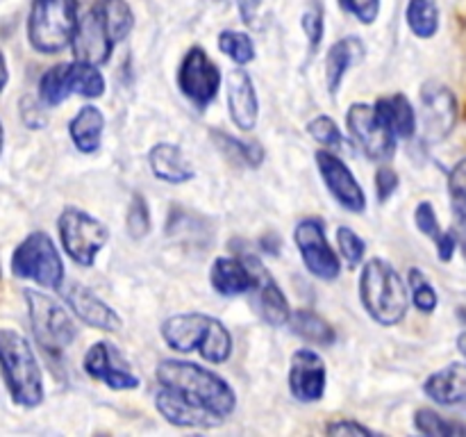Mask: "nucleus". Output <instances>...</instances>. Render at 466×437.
<instances>
[{
  "label": "nucleus",
  "instance_id": "obj_16",
  "mask_svg": "<svg viewBox=\"0 0 466 437\" xmlns=\"http://www.w3.org/2000/svg\"><path fill=\"white\" fill-rule=\"evenodd\" d=\"M85 371L96 381H103L112 390H137L139 378L130 371L118 349L109 341H96L85 355Z\"/></svg>",
  "mask_w": 466,
  "mask_h": 437
},
{
  "label": "nucleus",
  "instance_id": "obj_33",
  "mask_svg": "<svg viewBox=\"0 0 466 437\" xmlns=\"http://www.w3.org/2000/svg\"><path fill=\"white\" fill-rule=\"evenodd\" d=\"M218 48L223 55L232 59L235 64L244 66V64L253 62L255 57V46L246 32H235V30H223L218 36Z\"/></svg>",
  "mask_w": 466,
  "mask_h": 437
},
{
  "label": "nucleus",
  "instance_id": "obj_37",
  "mask_svg": "<svg viewBox=\"0 0 466 437\" xmlns=\"http://www.w3.org/2000/svg\"><path fill=\"white\" fill-rule=\"evenodd\" d=\"M308 132L319 141V144L326 146V148H344L346 146V139L344 135H341L339 126H337L330 117H317L314 121H309Z\"/></svg>",
  "mask_w": 466,
  "mask_h": 437
},
{
  "label": "nucleus",
  "instance_id": "obj_42",
  "mask_svg": "<svg viewBox=\"0 0 466 437\" xmlns=\"http://www.w3.org/2000/svg\"><path fill=\"white\" fill-rule=\"evenodd\" d=\"M399 189V173L391 167H380L376 171V194L380 203L390 200L394 191Z\"/></svg>",
  "mask_w": 466,
  "mask_h": 437
},
{
  "label": "nucleus",
  "instance_id": "obj_28",
  "mask_svg": "<svg viewBox=\"0 0 466 437\" xmlns=\"http://www.w3.org/2000/svg\"><path fill=\"white\" fill-rule=\"evenodd\" d=\"M289 326L296 335L303 337L309 344L332 346L337 340L335 328L326 319L319 317L317 312H312V310H294L289 317Z\"/></svg>",
  "mask_w": 466,
  "mask_h": 437
},
{
  "label": "nucleus",
  "instance_id": "obj_1",
  "mask_svg": "<svg viewBox=\"0 0 466 437\" xmlns=\"http://www.w3.org/2000/svg\"><path fill=\"white\" fill-rule=\"evenodd\" d=\"M159 385L176 391L182 399L209 410L217 417L226 419L237 405L235 390L223 381L218 373L200 367V364L185 362V360H162L155 369Z\"/></svg>",
  "mask_w": 466,
  "mask_h": 437
},
{
  "label": "nucleus",
  "instance_id": "obj_8",
  "mask_svg": "<svg viewBox=\"0 0 466 437\" xmlns=\"http://www.w3.org/2000/svg\"><path fill=\"white\" fill-rule=\"evenodd\" d=\"M105 91V80L100 76L98 66L89 62L57 64L50 71L44 73L39 82V96L46 105H59L71 94L86 96V98H98Z\"/></svg>",
  "mask_w": 466,
  "mask_h": 437
},
{
  "label": "nucleus",
  "instance_id": "obj_24",
  "mask_svg": "<svg viewBox=\"0 0 466 437\" xmlns=\"http://www.w3.org/2000/svg\"><path fill=\"white\" fill-rule=\"evenodd\" d=\"M148 162L155 178L171 182V185H182V182H189L196 176L191 162L185 158L180 146L176 144H157L150 150Z\"/></svg>",
  "mask_w": 466,
  "mask_h": 437
},
{
  "label": "nucleus",
  "instance_id": "obj_39",
  "mask_svg": "<svg viewBox=\"0 0 466 437\" xmlns=\"http://www.w3.org/2000/svg\"><path fill=\"white\" fill-rule=\"evenodd\" d=\"M339 7L353 14L364 25H371L380 14V0H339Z\"/></svg>",
  "mask_w": 466,
  "mask_h": 437
},
{
  "label": "nucleus",
  "instance_id": "obj_5",
  "mask_svg": "<svg viewBox=\"0 0 466 437\" xmlns=\"http://www.w3.org/2000/svg\"><path fill=\"white\" fill-rule=\"evenodd\" d=\"M77 23V0H35L27 36L35 50L53 55L73 44Z\"/></svg>",
  "mask_w": 466,
  "mask_h": 437
},
{
  "label": "nucleus",
  "instance_id": "obj_4",
  "mask_svg": "<svg viewBox=\"0 0 466 437\" xmlns=\"http://www.w3.org/2000/svg\"><path fill=\"white\" fill-rule=\"evenodd\" d=\"M0 369L9 394L18 405L36 408L44 401V381L32 346L16 330H0Z\"/></svg>",
  "mask_w": 466,
  "mask_h": 437
},
{
  "label": "nucleus",
  "instance_id": "obj_2",
  "mask_svg": "<svg viewBox=\"0 0 466 437\" xmlns=\"http://www.w3.org/2000/svg\"><path fill=\"white\" fill-rule=\"evenodd\" d=\"M162 337L173 351L191 353L200 351L208 362L221 364L232 353V335L218 319L203 312H185L168 317L162 326Z\"/></svg>",
  "mask_w": 466,
  "mask_h": 437
},
{
  "label": "nucleus",
  "instance_id": "obj_49",
  "mask_svg": "<svg viewBox=\"0 0 466 437\" xmlns=\"http://www.w3.org/2000/svg\"><path fill=\"white\" fill-rule=\"evenodd\" d=\"M0 148H3V127H0Z\"/></svg>",
  "mask_w": 466,
  "mask_h": 437
},
{
  "label": "nucleus",
  "instance_id": "obj_46",
  "mask_svg": "<svg viewBox=\"0 0 466 437\" xmlns=\"http://www.w3.org/2000/svg\"><path fill=\"white\" fill-rule=\"evenodd\" d=\"M5 82H7V64H5L3 53H0V91H3Z\"/></svg>",
  "mask_w": 466,
  "mask_h": 437
},
{
  "label": "nucleus",
  "instance_id": "obj_17",
  "mask_svg": "<svg viewBox=\"0 0 466 437\" xmlns=\"http://www.w3.org/2000/svg\"><path fill=\"white\" fill-rule=\"evenodd\" d=\"M326 364L321 355L314 353L312 349H299L291 358L289 367V390L294 399L303 403H314L321 401L326 394Z\"/></svg>",
  "mask_w": 466,
  "mask_h": 437
},
{
  "label": "nucleus",
  "instance_id": "obj_23",
  "mask_svg": "<svg viewBox=\"0 0 466 437\" xmlns=\"http://www.w3.org/2000/svg\"><path fill=\"white\" fill-rule=\"evenodd\" d=\"M209 280L221 296H239L255 290V276L250 267L244 259L235 258H218L212 264Z\"/></svg>",
  "mask_w": 466,
  "mask_h": 437
},
{
  "label": "nucleus",
  "instance_id": "obj_30",
  "mask_svg": "<svg viewBox=\"0 0 466 437\" xmlns=\"http://www.w3.org/2000/svg\"><path fill=\"white\" fill-rule=\"evenodd\" d=\"M414 426L421 435L428 437H462L466 435V426L453 419L441 417L440 412L431 408H421L414 414Z\"/></svg>",
  "mask_w": 466,
  "mask_h": 437
},
{
  "label": "nucleus",
  "instance_id": "obj_36",
  "mask_svg": "<svg viewBox=\"0 0 466 437\" xmlns=\"http://www.w3.org/2000/svg\"><path fill=\"white\" fill-rule=\"evenodd\" d=\"M451 208L458 218L460 230H466V159L451 173Z\"/></svg>",
  "mask_w": 466,
  "mask_h": 437
},
{
  "label": "nucleus",
  "instance_id": "obj_3",
  "mask_svg": "<svg viewBox=\"0 0 466 437\" xmlns=\"http://www.w3.org/2000/svg\"><path fill=\"white\" fill-rule=\"evenodd\" d=\"M360 299L364 310L380 326H396L408 312V291L403 280L385 259H371L364 264L360 276Z\"/></svg>",
  "mask_w": 466,
  "mask_h": 437
},
{
  "label": "nucleus",
  "instance_id": "obj_15",
  "mask_svg": "<svg viewBox=\"0 0 466 437\" xmlns=\"http://www.w3.org/2000/svg\"><path fill=\"white\" fill-rule=\"evenodd\" d=\"M317 167L321 171L323 180H326L328 189L335 196L337 203L341 208H346L349 212H364L367 209V196L364 189L360 187V182L355 180L353 171L341 162L337 155H332L330 150H319L317 153Z\"/></svg>",
  "mask_w": 466,
  "mask_h": 437
},
{
  "label": "nucleus",
  "instance_id": "obj_41",
  "mask_svg": "<svg viewBox=\"0 0 466 437\" xmlns=\"http://www.w3.org/2000/svg\"><path fill=\"white\" fill-rule=\"evenodd\" d=\"M323 12L319 5H312V7L308 9V12L303 14V30L305 35H308L309 44H312V48H317L319 44H321V36H323Z\"/></svg>",
  "mask_w": 466,
  "mask_h": 437
},
{
  "label": "nucleus",
  "instance_id": "obj_45",
  "mask_svg": "<svg viewBox=\"0 0 466 437\" xmlns=\"http://www.w3.org/2000/svg\"><path fill=\"white\" fill-rule=\"evenodd\" d=\"M259 3H262V0H237V5H239L241 18H244V21L248 23V25H253L255 9L259 7Z\"/></svg>",
  "mask_w": 466,
  "mask_h": 437
},
{
  "label": "nucleus",
  "instance_id": "obj_47",
  "mask_svg": "<svg viewBox=\"0 0 466 437\" xmlns=\"http://www.w3.org/2000/svg\"><path fill=\"white\" fill-rule=\"evenodd\" d=\"M458 349H460V353H462L464 360H466V330L460 332V337H458Z\"/></svg>",
  "mask_w": 466,
  "mask_h": 437
},
{
  "label": "nucleus",
  "instance_id": "obj_18",
  "mask_svg": "<svg viewBox=\"0 0 466 437\" xmlns=\"http://www.w3.org/2000/svg\"><path fill=\"white\" fill-rule=\"evenodd\" d=\"M244 262L248 264L250 271H253L255 276V290L259 291L258 299H259V312H262V317L267 319L268 323H273V326H285V323H289V317H291L289 303H287L285 291L280 290L276 278L267 271V267H264L255 255H246Z\"/></svg>",
  "mask_w": 466,
  "mask_h": 437
},
{
  "label": "nucleus",
  "instance_id": "obj_32",
  "mask_svg": "<svg viewBox=\"0 0 466 437\" xmlns=\"http://www.w3.org/2000/svg\"><path fill=\"white\" fill-rule=\"evenodd\" d=\"M100 9H103L107 25L112 30L114 39L123 41L132 32L135 25V14H132L130 5L126 0H98Z\"/></svg>",
  "mask_w": 466,
  "mask_h": 437
},
{
  "label": "nucleus",
  "instance_id": "obj_40",
  "mask_svg": "<svg viewBox=\"0 0 466 437\" xmlns=\"http://www.w3.org/2000/svg\"><path fill=\"white\" fill-rule=\"evenodd\" d=\"M414 218H417V228L423 232L426 237H431L432 241L437 244V239H440L441 235H444V230L440 228V221H437V212L435 208H432L428 200H423V203H419L417 212H414Z\"/></svg>",
  "mask_w": 466,
  "mask_h": 437
},
{
  "label": "nucleus",
  "instance_id": "obj_14",
  "mask_svg": "<svg viewBox=\"0 0 466 437\" xmlns=\"http://www.w3.org/2000/svg\"><path fill=\"white\" fill-rule=\"evenodd\" d=\"M118 41L114 39L112 30H109L103 9L96 3L86 12V16L80 18V23H77L76 36H73L71 44L76 59L100 66V64H105L112 57V50Z\"/></svg>",
  "mask_w": 466,
  "mask_h": 437
},
{
  "label": "nucleus",
  "instance_id": "obj_27",
  "mask_svg": "<svg viewBox=\"0 0 466 437\" xmlns=\"http://www.w3.org/2000/svg\"><path fill=\"white\" fill-rule=\"evenodd\" d=\"M103 127H105V117L98 107L94 105H86L80 112L73 117L68 132H71V139L76 144V148L80 153H96L103 139Z\"/></svg>",
  "mask_w": 466,
  "mask_h": 437
},
{
  "label": "nucleus",
  "instance_id": "obj_29",
  "mask_svg": "<svg viewBox=\"0 0 466 437\" xmlns=\"http://www.w3.org/2000/svg\"><path fill=\"white\" fill-rule=\"evenodd\" d=\"M405 18L412 35L419 39H431L440 30V5L437 0H410Z\"/></svg>",
  "mask_w": 466,
  "mask_h": 437
},
{
  "label": "nucleus",
  "instance_id": "obj_31",
  "mask_svg": "<svg viewBox=\"0 0 466 437\" xmlns=\"http://www.w3.org/2000/svg\"><path fill=\"white\" fill-rule=\"evenodd\" d=\"M212 139L217 141L218 148L235 162L246 164V167H259L264 159V150L259 144H246V141L235 139V137L226 135V132H212Z\"/></svg>",
  "mask_w": 466,
  "mask_h": 437
},
{
  "label": "nucleus",
  "instance_id": "obj_10",
  "mask_svg": "<svg viewBox=\"0 0 466 437\" xmlns=\"http://www.w3.org/2000/svg\"><path fill=\"white\" fill-rule=\"evenodd\" d=\"M346 123H349L350 135L355 137L360 148L367 153V158L376 159V162H387L394 155L396 137L378 117L376 105H350L349 114H346Z\"/></svg>",
  "mask_w": 466,
  "mask_h": 437
},
{
  "label": "nucleus",
  "instance_id": "obj_35",
  "mask_svg": "<svg viewBox=\"0 0 466 437\" xmlns=\"http://www.w3.org/2000/svg\"><path fill=\"white\" fill-rule=\"evenodd\" d=\"M126 228L132 239H141V237H146L150 232V209L141 194L132 196L130 208H127Z\"/></svg>",
  "mask_w": 466,
  "mask_h": 437
},
{
  "label": "nucleus",
  "instance_id": "obj_9",
  "mask_svg": "<svg viewBox=\"0 0 466 437\" xmlns=\"http://www.w3.org/2000/svg\"><path fill=\"white\" fill-rule=\"evenodd\" d=\"M59 235H62L64 250L80 267H91L98 250L107 244L109 230L103 221L77 208H66L59 217Z\"/></svg>",
  "mask_w": 466,
  "mask_h": 437
},
{
  "label": "nucleus",
  "instance_id": "obj_21",
  "mask_svg": "<svg viewBox=\"0 0 466 437\" xmlns=\"http://www.w3.org/2000/svg\"><path fill=\"white\" fill-rule=\"evenodd\" d=\"M228 105H230V118L239 130H253L258 126V94L250 76L241 68L228 76Z\"/></svg>",
  "mask_w": 466,
  "mask_h": 437
},
{
  "label": "nucleus",
  "instance_id": "obj_48",
  "mask_svg": "<svg viewBox=\"0 0 466 437\" xmlns=\"http://www.w3.org/2000/svg\"><path fill=\"white\" fill-rule=\"evenodd\" d=\"M462 250H464V255H466V230H462Z\"/></svg>",
  "mask_w": 466,
  "mask_h": 437
},
{
  "label": "nucleus",
  "instance_id": "obj_7",
  "mask_svg": "<svg viewBox=\"0 0 466 437\" xmlns=\"http://www.w3.org/2000/svg\"><path fill=\"white\" fill-rule=\"evenodd\" d=\"M25 300L27 308H30V323L36 341L53 355L66 351V346H71V341L77 335L71 314L57 300L41 294V291L25 290Z\"/></svg>",
  "mask_w": 466,
  "mask_h": 437
},
{
  "label": "nucleus",
  "instance_id": "obj_25",
  "mask_svg": "<svg viewBox=\"0 0 466 437\" xmlns=\"http://www.w3.org/2000/svg\"><path fill=\"white\" fill-rule=\"evenodd\" d=\"M378 117L394 132L396 139H408L417 132V112L403 94L387 96L376 103Z\"/></svg>",
  "mask_w": 466,
  "mask_h": 437
},
{
  "label": "nucleus",
  "instance_id": "obj_44",
  "mask_svg": "<svg viewBox=\"0 0 466 437\" xmlns=\"http://www.w3.org/2000/svg\"><path fill=\"white\" fill-rule=\"evenodd\" d=\"M455 246H458V237L453 230H444V235L437 239V250H440L441 262H449L455 253Z\"/></svg>",
  "mask_w": 466,
  "mask_h": 437
},
{
  "label": "nucleus",
  "instance_id": "obj_11",
  "mask_svg": "<svg viewBox=\"0 0 466 437\" xmlns=\"http://www.w3.org/2000/svg\"><path fill=\"white\" fill-rule=\"evenodd\" d=\"M296 246H299L303 262L312 276L321 280H335L341 271V262L332 246L326 239V226L321 218L309 217L296 226Z\"/></svg>",
  "mask_w": 466,
  "mask_h": 437
},
{
  "label": "nucleus",
  "instance_id": "obj_22",
  "mask_svg": "<svg viewBox=\"0 0 466 437\" xmlns=\"http://www.w3.org/2000/svg\"><path fill=\"white\" fill-rule=\"evenodd\" d=\"M423 391L444 408L466 410V364L453 362L428 376Z\"/></svg>",
  "mask_w": 466,
  "mask_h": 437
},
{
  "label": "nucleus",
  "instance_id": "obj_38",
  "mask_svg": "<svg viewBox=\"0 0 466 437\" xmlns=\"http://www.w3.org/2000/svg\"><path fill=\"white\" fill-rule=\"evenodd\" d=\"M337 241H339L341 255H344V259L349 262V267H360L364 259V253H367V244H364L362 237L355 230H350V228L341 226L339 230H337Z\"/></svg>",
  "mask_w": 466,
  "mask_h": 437
},
{
  "label": "nucleus",
  "instance_id": "obj_26",
  "mask_svg": "<svg viewBox=\"0 0 466 437\" xmlns=\"http://www.w3.org/2000/svg\"><path fill=\"white\" fill-rule=\"evenodd\" d=\"M364 55V44L358 36H346L330 46L326 55V80L330 94H337L339 85L344 82L346 71Z\"/></svg>",
  "mask_w": 466,
  "mask_h": 437
},
{
  "label": "nucleus",
  "instance_id": "obj_34",
  "mask_svg": "<svg viewBox=\"0 0 466 437\" xmlns=\"http://www.w3.org/2000/svg\"><path fill=\"white\" fill-rule=\"evenodd\" d=\"M410 290H412V303L417 305V310L426 314L435 312L440 296H437L435 287L428 282V278L419 269H410Z\"/></svg>",
  "mask_w": 466,
  "mask_h": 437
},
{
  "label": "nucleus",
  "instance_id": "obj_12",
  "mask_svg": "<svg viewBox=\"0 0 466 437\" xmlns=\"http://www.w3.org/2000/svg\"><path fill=\"white\" fill-rule=\"evenodd\" d=\"M177 85H180V91L191 103H196L198 107H208L218 94L221 71H218L217 64L208 57L203 48L194 46L185 55V59H182L180 73H177Z\"/></svg>",
  "mask_w": 466,
  "mask_h": 437
},
{
  "label": "nucleus",
  "instance_id": "obj_19",
  "mask_svg": "<svg viewBox=\"0 0 466 437\" xmlns=\"http://www.w3.org/2000/svg\"><path fill=\"white\" fill-rule=\"evenodd\" d=\"M155 405H157L159 414H162L168 423H173V426L214 428L223 422V419L217 417L214 412L191 403V401L182 399L180 394L167 390V387H162V391H157V396H155Z\"/></svg>",
  "mask_w": 466,
  "mask_h": 437
},
{
  "label": "nucleus",
  "instance_id": "obj_6",
  "mask_svg": "<svg viewBox=\"0 0 466 437\" xmlns=\"http://www.w3.org/2000/svg\"><path fill=\"white\" fill-rule=\"evenodd\" d=\"M12 273L18 278H30L48 290H59L64 282V264L53 239L46 232H32L25 237L14 250Z\"/></svg>",
  "mask_w": 466,
  "mask_h": 437
},
{
  "label": "nucleus",
  "instance_id": "obj_43",
  "mask_svg": "<svg viewBox=\"0 0 466 437\" xmlns=\"http://www.w3.org/2000/svg\"><path fill=\"white\" fill-rule=\"evenodd\" d=\"M326 432H330V435H344V437H371L373 431H369L367 426H362V423L353 422V419H339V422L335 423H328L326 426Z\"/></svg>",
  "mask_w": 466,
  "mask_h": 437
},
{
  "label": "nucleus",
  "instance_id": "obj_13",
  "mask_svg": "<svg viewBox=\"0 0 466 437\" xmlns=\"http://www.w3.org/2000/svg\"><path fill=\"white\" fill-rule=\"evenodd\" d=\"M458 123V100L449 86L428 82L421 89V137L428 144L446 139Z\"/></svg>",
  "mask_w": 466,
  "mask_h": 437
},
{
  "label": "nucleus",
  "instance_id": "obj_20",
  "mask_svg": "<svg viewBox=\"0 0 466 437\" xmlns=\"http://www.w3.org/2000/svg\"><path fill=\"white\" fill-rule=\"evenodd\" d=\"M66 300L71 305L73 312L91 328H98V330H109L116 332L121 328V317L109 308L107 303L98 299L91 290H86L85 285H68L66 290Z\"/></svg>",
  "mask_w": 466,
  "mask_h": 437
}]
</instances>
